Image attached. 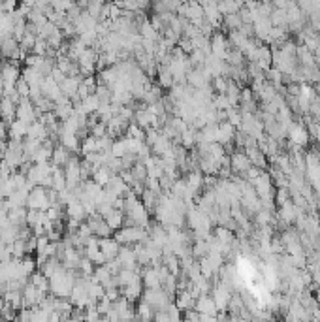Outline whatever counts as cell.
Returning a JSON list of instances; mask_svg holds the SVG:
<instances>
[{"label":"cell","mask_w":320,"mask_h":322,"mask_svg":"<svg viewBox=\"0 0 320 322\" xmlns=\"http://www.w3.org/2000/svg\"><path fill=\"white\" fill-rule=\"evenodd\" d=\"M211 49H213V55L219 57V59H226L228 55V44L224 40V36L222 34H215L213 36V40H211Z\"/></svg>","instance_id":"cell-1"}]
</instances>
